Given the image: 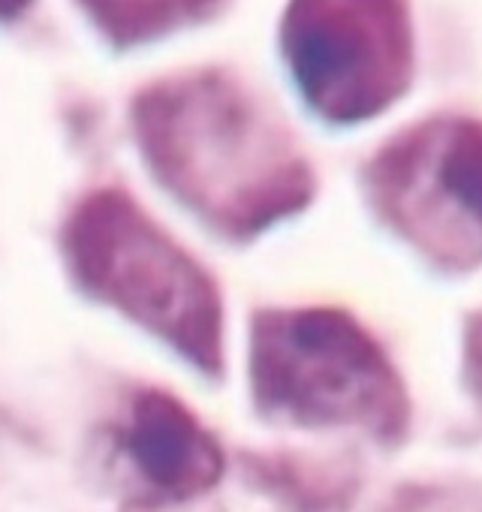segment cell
<instances>
[{
	"label": "cell",
	"mask_w": 482,
	"mask_h": 512,
	"mask_svg": "<svg viewBox=\"0 0 482 512\" xmlns=\"http://www.w3.org/2000/svg\"><path fill=\"white\" fill-rule=\"evenodd\" d=\"M133 118L154 172L211 223L245 232L308 193V169L287 130L226 70L151 85Z\"/></svg>",
	"instance_id": "6da1fadb"
},
{
	"label": "cell",
	"mask_w": 482,
	"mask_h": 512,
	"mask_svg": "<svg viewBox=\"0 0 482 512\" xmlns=\"http://www.w3.org/2000/svg\"><path fill=\"white\" fill-rule=\"evenodd\" d=\"M82 281L163 335L199 368L220 365V305L208 278L127 196H91L70 226Z\"/></svg>",
	"instance_id": "7a4b0ae2"
},
{
	"label": "cell",
	"mask_w": 482,
	"mask_h": 512,
	"mask_svg": "<svg viewBox=\"0 0 482 512\" xmlns=\"http://www.w3.org/2000/svg\"><path fill=\"white\" fill-rule=\"evenodd\" d=\"M281 46L311 109L335 124L368 121L413 82L410 0H290Z\"/></svg>",
	"instance_id": "3957f363"
},
{
	"label": "cell",
	"mask_w": 482,
	"mask_h": 512,
	"mask_svg": "<svg viewBox=\"0 0 482 512\" xmlns=\"http://www.w3.org/2000/svg\"><path fill=\"white\" fill-rule=\"evenodd\" d=\"M254 377L263 404L308 422L365 416L386 404V377L374 350L332 314L263 320Z\"/></svg>",
	"instance_id": "277c9868"
},
{
	"label": "cell",
	"mask_w": 482,
	"mask_h": 512,
	"mask_svg": "<svg viewBox=\"0 0 482 512\" xmlns=\"http://www.w3.org/2000/svg\"><path fill=\"white\" fill-rule=\"evenodd\" d=\"M389 205L413 220L449 214L482 229V121L437 115L392 139L371 166Z\"/></svg>",
	"instance_id": "5b68a950"
},
{
	"label": "cell",
	"mask_w": 482,
	"mask_h": 512,
	"mask_svg": "<svg viewBox=\"0 0 482 512\" xmlns=\"http://www.w3.org/2000/svg\"><path fill=\"white\" fill-rule=\"evenodd\" d=\"M124 449L139 473L166 497H190L214 485L220 449L172 398L145 392L124 431Z\"/></svg>",
	"instance_id": "8992f818"
},
{
	"label": "cell",
	"mask_w": 482,
	"mask_h": 512,
	"mask_svg": "<svg viewBox=\"0 0 482 512\" xmlns=\"http://www.w3.org/2000/svg\"><path fill=\"white\" fill-rule=\"evenodd\" d=\"M79 4L115 46H133L214 16L223 0H79Z\"/></svg>",
	"instance_id": "52a82bcc"
},
{
	"label": "cell",
	"mask_w": 482,
	"mask_h": 512,
	"mask_svg": "<svg viewBox=\"0 0 482 512\" xmlns=\"http://www.w3.org/2000/svg\"><path fill=\"white\" fill-rule=\"evenodd\" d=\"M31 7V0H0V19H16Z\"/></svg>",
	"instance_id": "ba28073f"
}]
</instances>
